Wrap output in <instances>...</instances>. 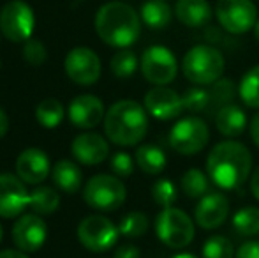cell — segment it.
Segmentation results:
<instances>
[{"instance_id":"obj_29","label":"cell","mask_w":259,"mask_h":258,"mask_svg":"<svg viewBox=\"0 0 259 258\" xmlns=\"http://www.w3.org/2000/svg\"><path fill=\"white\" fill-rule=\"evenodd\" d=\"M180 188L184 191V195L189 196V198H201L210 190V182H208L205 172H201L199 168H189L182 175Z\"/></svg>"},{"instance_id":"obj_31","label":"cell","mask_w":259,"mask_h":258,"mask_svg":"<svg viewBox=\"0 0 259 258\" xmlns=\"http://www.w3.org/2000/svg\"><path fill=\"white\" fill-rule=\"evenodd\" d=\"M148 225H150V223H148L147 214L138 212V210H133V212L125 214V216L120 219L118 232H120V235H123V237H129V239L141 237V235L147 234Z\"/></svg>"},{"instance_id":"obj_24","label":"cell","mask_w":259,"mask_h":258,"mask_svg":"<svg viewBox=\"0 0 259 258\" xmlns=\"http://www.w3.org/2000/svg\"><path fill=\"white\" fill-rule=\"evenodd\" d=\"M140 16L148 28L160 30V28H166L169 25L171 18H173V11L166 0H147L141 6Z\"/></svg>"},{"instance_id":"obj_34","label":"cell","mask_w":259,"mask_h":258,"mask_svg":"<svg viewBox=\"0 0 259 258\" xmlns=\"http://www.w3.org/2000/svg\"><path fill=\"white\" fill-rule=\"evenodd\" d=\"M182 103H184V110L191 112V114H199V112L208 110V103H210V94L208 89H203L201 85L191 87L184 92L182 96Z\"/></svg>"},{"instance_id":"obj_39","label":"cell","mask_w":259,"mask_h":258,"mask_svg":"<svg viewBox=\"0 0 259 258\" xmlns=\"http://www.w3.org/2000/svg\"><path fill=\"white\" fill-rule=\"evenodd\" d=\"M113 258H141V253L136 246L133 244H123L120 246L118 249L115 251V256Z\"/></svg>"},{"instance_id":"obj_5","label":"cell","mask_w":259,"mask_h":258,"mask_svg":"<svg viewBox=\"0 0 259 258\" xmlns=\"http://www.w3.org/2000/svg\"><path fill=\"white\" fill-rule=\"evenodd\" d=\"M155 234L164 246L182 249L194 241L196 227L187 212L177 207H166L155 217Z\"/></svg>"},{"instance_id":"obj_27","label":"cell","mask_w":259,"mask_h":258,"mask_svg":"<svg viewBox=\"0 0 259 258\" xmlns=\"http://www.w3.org/2000/svg\"><path fill=\"white\" fill-rule=\"evenodd\" d=\"M65 117V108L58 99L48 97L42 99L41 103L35 106V121L46 129H53L62 124Z\"/></svg>"},{"instance_id":"obj_18","label":"cell","mask_w":259,"mask_h":258,"mask_svg":"<svg viewBox=\"0 0 259 258\" xmlns=\"http://www.w3.org/2000/svg\"><path fill=\"white\" fill-rule=\"evenodd\" d=\"M69 121L79 129H92L104 121V103L94 94H81L69 103Z\"/></svg>"},{"instance_id":"obj_20","label":"cell","mask_w":259,"mask_h":258,"mask_svg":"<svg viewBox=\"0 0 259 258\" xmlns=\"http://www.w3.org/2000/svg\"><path fill=\"white\" fill-rule=\"evenodd\" d=\"M175 14L182 25L199 28L211 20V7L206 0H177Z\"/></svg>"},{"instance_id":"obj_35","label":"cell","mask_w":259,"mask_h":258,"mask_svg":"<svg viewBox=\"0 0 259 258\" xmlns=\"http://www.w3.org/2000/svg\"><path fill=\"white\" fill-rule=\"evenodd\" d=\"M152 198L159 207L166 209V207H173V203L178 198L177 186L171 182L169 179H159L152 186Z\"/></svg>"},{"instance_id":"obj_12","label":"cell","mask_w":259,"mask_h":258,"mask_svg":"<svg viewBox=\"0 0 259 258\" xmlns=\"http://www.w3.org/2000/svg\"><path fill=\"white\" fill-rule=\"evenodd\" d=\"M64 69L72 82L83 87L94 85L101 78V71H103L99 55L87 46L72 48L65 57Z\"/></svg>"},{"instance_id":"obj_6","label":"cell","mask_w":259,"mask_h":258,"mask_svg":"<svg viewBox=\"0 0 259 258\" xmlns=\"http://www.w3.org/2000/svg\"><path fill=\"white\" fill-rule=\"evenodd\" d=\"M127 198V190L120 177L97 173L83 188V200L89 207L103 212H111L123 205Z\"/></svg>"},{"instance_id":"obj_2","label":"cell","mask_w":259,"mask_h":258,"mask_svg":"<svg viewBox=\"0 0 259 258\" xmlns=\"http://www.w3.org/2000/svg\"><path fill=\"white\" fill-rule=\"evenodd\" d=\"M97 35L113 48L134 45L141 34V16L125 2H108L96 14Z\"/></svg>"},{"instance_id":"obj_4","label":"cell","mask_w":259,"mask_h":258,"mask_svg":"<svg viewBox=\"0 0 259 258\" xmlns=\"http://www.w3.org/2000/svg\"><path fill=\"white\" fill-rule=\"evenodd\" d=\"M226 69L224 55L211 45H196L182 59V72L194 85H211L222 78Z\"/></svg>"},{"instance_id":"obj_37","label":"cell","mask_w":259,"mask_h":258,"mask_svg":"<svg viewBox=\"0 0 259 258\" xmlns=\"http://www.w3.org/2000/svg\"><path fill=\"white\" fill-rule=\"evenodd\" d=\"M134 163H136V159L131 158L127 152H116V154L111 156L109 166H111V172L115 173L116 177H120V179H127V177L133 175Z\"/></svg>"},{"instance_id":"obj_33","label":"cell","mask_w":259,"mask_h":258,"mask_svg":"<svg viewBox=\"0 0 259 258\" xmlns=\"http://www.w3.org/2000/svg\"><path fill=\"white\" fill-rule=\"evenodd\" d=\"M203 258H233L235 251H233V244L228 237L224 235H211L205 241L201 249Z\"/></svg>"},{"instance_id":"obj_14","label":"cell","mask_w":259,"mask_h":258,"mask_svg":"<svg viewBox=\"0 0 259 258\" xmlns=\"http://www.w3.org/2000/svg\"><path fill=\"white\" fill-rule=\"evenodd\" d=\"M30 193L25 188V182L16 175L0 173V217L21 216L28 207Z\"/></svg>"},{"instance_id":"obj_15","label":"cell","mask_w":259,"mask_h":258,"mask_svg":"<svg viewBox=\"0 0 259 258\" xmlns=\"http://www.w3.org/2000/svg\"><path fill=\"white\" fill-rule=\"evenodd\" d=\"M145 110L157 121H171L177 119L184 112L182 96H178L177 90L169 89L166 85H155L145 94Z\"/></svg>"},{"instance_id":"obj_25","label":"cell","mask_w":259,"mask_h":258,"mask_svg":"<svg viewBox=\"0 0 259 258\" xmlns=\"http://www.w3.org/2000/svg\"><path fill=\"white\" fill-rule=\"evenodd\" d=\"M208 94H210V103H208V115H215L221 108L228 106V104H233L236 94H238V89L235 87V83L228 78H219L215 83L208 85Z\"/></svg>"},{"instance_id":"obj_45","label":"cell","mask_w":259,"mask_h":258,"mask_svg":"<svg viewBox=\"0 0 259 258\" xmlns=\"http://www.w3.org/2000/svg\"><path fill=\"white\" fill-rule=\"evenodd\" d=\"M254 35H256V39H257V43H259V20H257V23L254 25Z\"/></svg>"},{"instance_id":"obj_21","label":"cell","mask_w":259,"mask_h":258,"mask_svg":"<svg viewBox=\"0 0 259 258\" xmlns=\"http://www.w3.org/2000/svg\"><path fill=\"white\" fill-rule=\"evenodd\" d=\"M215 128L226 138H238L247 128V115L238 104H228L215 114Z\"/></svg>"},{"instance_id":"obj_1","label":"cell","mask_w":259,"mask_h":258,"mask_svg":"<svg viewBox=\"0 0 259 258\" xmlns=\"http://www.w3.org/2000/svg\"><path fill=\"white\" fill-rule=\"evenodd\" d=\"M252 172V154L236 140H224L210 151L206 158V173L222 191L240 190Z\"/></svg>"},{"instance_id":"obj_3","label":"cell","mask_w":259,"mask_h":258,"mask_svg":"<svg viewBox=\"0 0 259 258\" xmlns=\"http://www.w3.org/2000/svg\"><path fill=\"white\" fill-rule=\"evenodd\" d=\"M148 112L134 99H120L104 115V133L115 145L133 147L148 131Z\"/></svg>"},{"instance_id":"obj_43","label":"cell","mask_w":259,"mask_h":258,"mask_svg":"<svg viewBox=\"0 0 259 258\" xmlns=\"http://www.w3.org/2000/svg\"><path fill=\"white\" fill-rule=\"evenodd\" d=\"M250 193L256 200H259V166L256 168V172L250 177Z\"/></svg>"},{"instance_id":"obj_8","label":"cell","mask_w":259,"mask_h":258,"mask_svg":"<svg viewBox=\"0 0 259 258\" xmlns=\"http://www.w3.org/2000/svg\"><path fill=\"white\" fill-rule=\"evenodd\" d=\"M215 16L229 34H245L257 23V7L252 0H217Z\"/></svg>"},{"instance_id":"obj_9","label":"cell","mask_w":259,"mask_h":258,"mask_svg":"<svg viewBox=\"0 0 259 258\" xmlns=\"http://www.w3.org/2000/svg\"><path fill=\"white\" fill-rule=\"evenodd\" d=\"M118 227L101 214L87 216L78 225V241L89 251L94 253H103L111 249L118 241Z\"/></svg>"},{"instance_id":"obj_13","label":"cell","mask_w":259,"mask_h":258,"mask_svg":"<svg viewBox=\"0 0 259 258\" xmlns=\"http://www.w3.org/2000/svg\"><path fill=\"white\" fill-rule=\"evenodd\" d=\"M48 227L39 214H21L13 227V242L25 253H34L45 246Z\"/></svg>"},{"instance_id":"obj_22","label":"cell","mask_w":259,"mask_h":258,"mask_svg":"<svg viewBox=\"0 0 259 258\" xmlns=\"http://www.w3.org/2000/svg\"><path fill=\"white\" fill-rule=\"evenodd\" d=\"M52 179L57 190L64 191V193H78L83 182V173L81 168L76 165L74 161H67V159H60L53 165L52 168Z\"/></svg>"},{"instance_id":"obj_41","label":"cell","mask_w":259,"mask_h":258,"mask_svg":"<svg viewBox=\"0 0 259 258\" xmlns=\"http://www.w3.org/2000/svg\"><path fill=\"white\" fill-rule=\"evenodd\" d=\"M9 128H11V122H9V117H7L6 112L0 108V140L9 133Z\"/></svg>"},{"instance_id":"obj_17","label":"cell","mask_w":259,"mask_h":258,"mask_svg":"<svg viewBox=\"0 0 259 258\" xmlns=\"http://www.w3.org/2000/svg\"><path fill=\"white\" fill-rule=\"evenodd\" d=\"M16 175L23 180L25 184L39 186L52 175V165L50 158L41 149H25L16 159Z\"/></svg>"},{"instance_id":"obj_42","label":"cell","mask_w":259,"mask_h":258,"mask_svg":"<svg viewBox=\"0 0 259 258\" xmlns=\"http://www.w3.org/2000/svg\"><path fill=\"white\" fill-rule=\"evenodd\" d=\"M0 258H30L21 249H2L0 251Z\"/></svg>"},{"instance_id":"obj_32","label":"cell","mask_w":259,"mask_h":258,"mask_svg":"<svg viewBox=\"0 0 259 258\" xmlns=\"http://www.w3.org/2000/svg\"><path fill=\"white\" fill-rule=\"evenodd\" d=\"M109 65H111V72L116 78H131L138 69V59L134 55V52L122 48L113 55Z\"/></svg>"},{"instance_id":"obj_16","label":"cell","mask_w":259,"mask_h":258,"mask_svg":"<svg viewBox=\"0 0 259 258\" xmlns=\"http://www.w3.org/2000/svg\"><path fill=\"white\" fill-rule=\"evenodd\" d=\"M229 216V200L221 191L201 196L194 209L196 225L205 230H215L222 227Z\"/></svg>"},{"instance_id":"obj_30","label":"cell","mask_w":259,"mask_h":258,"mask_svg":"<svg viewBox=\"0 0 259 258\" xmlns=\"http://www.w3.org/2000/svg\"><path fill=\"white\" fill-rule=\"evenodd\" d=\"M233 228L243 237H254L259 234V209L243 207L233 216Z\"/></svg>"},{"instance_id":"obj_28","label":"cell","mask_w":259,"mask_h":258,"mask_svg":"<svg viewBox=\"0 0 259 258\" xmlns=\"http://www.w3.org/2000/svg\"><path fill=\"white\" fill-rule=\"evenodd\" d=\"M238 96L247 108L259 110V64L250 67L242 76L238 85Z\"/></svg>"},{"instance_id":"obj_10","label":"cell","mask_w":259,"mask_h":258,"mask_svg":"<svg viewBox=\"0 0 259 258\" xmlns=\"http://www.w3.org/2000/svg\"><path fill=\"white\" fill-rule=\"evenodd\" d=\"M35 16L32 7L23 0H11L0 11V30L9 41L25 43L32 38Z\"/></svg>"},{"instance_id":"obj_7","label":"cell","mask_w":259,"mask_h":258,"mask_svg":"<svg viewBox=\"0 0 259 258\" xmlns=\"http://www.w3.org/2000/svg\"><path fill=\"white\" fill-rule=\"evenodd\" d=\"M210 140V129L203 119L191 115L175 122L169 131V145L182 156L199 154Z\"/></svg>"},{"instance_id":"obj_23","label":"cell","mask_w":259,"mask_h":258,"mask_svg":"<svg viewBox=\"0 0 259 258\" xmlns=\"http://www.w3.org/2000/svg\"><path fill=\"white\" fill-rule=\"evenodd\" d=\"M134 159H136V165L140 166L141 172H145L147 175H159L167 165V158L164 151L154 143L140 145L136 149Z\"/></svg>"},{"instance_id":"obj_26","label":"cell","mask_w":259,"mask_h":258,"mask_svg":"<svg viewBox=\"0 0 259 258\" xmlns=\"http://www.w3.org/2000/svg\"><path fill=\"white\" fill-rule=\"evenodd\" d=\"M60 205V195L57 193V190L50 186H39L35 188L30 193V202H28V207L34 210L39 216H48V214H53L55 210Z\"/></svg>"},{"instance_id":"obj_11","label":"cell","mask_w":259,"mask_h":258,"mask_svg":"<svg viewBox=\"0 0 259 258\" xmlns=\"http://www.w3.org/2000/svg\"><path fill=\"white\" fill-rule=\"evenodd\" d=\"M141 72L145 80L154 85H167L177 78L178 62L169 48L154 45L147 48L141 55Z\"/></svg>"},{"instance_id":"obj_38","label":"cell","mask_w":259,"mask_h":258,"mask_svg":"<svg viewBox=\"0 0 259 258\" xmlns=\"http://www.w3.org/2000/svg\"><path fill=\"white\" fill-rule=\"evenodd\" d=\"M235 258H259V241H247L238 248Z\"/></svg>"},{"instance_id":"obj_46","label":"cell","mask_w":259,"mask_h":258,"mask_svg":"<svg viewBox=\"0 0 259 258\" xmlns=\"http://www.w3.org/2000/svg\"><path fill=\"white\" fill-rule=\"evenodd\" d=\"M2 237H4V232H2V225H0V242H2Z\"/></svg>"},{"instance_id":"obj_19","label":"cell","mask_w":259,"mask_h":258,"mask_svg":"<svg viewBox=\"0 0 259 258\" xmlns=\"http://www.w3.org/2000/svg\"><path fill=\"white\" fill-rule=\"evenodd\" d=\"M71 152L81 165L96 166L106 161L109 156V143L97 133H81L72 140Z\"/></svg>"},{"instance_id":"obj_40","label":"cell","mask_w":259,"mask_h":258,"mask_svg":"<svg viewBox=\"0 0 259 258\" xmlns=\"http://www.w3.org/2000/svg\"><path fill=\"white\" fill-rule=\"evenodd\" d=\"M249 131H250V138H252L254 145L259 149V112L252 117V121H250Z\"/></svg>"},{"instance_id":"obj_44","label":"cell","mask_w":259,"mask_h":258,"mask_svg":"<svg viewBox=\"0 0 259 258\" xmlns=\"http://www.w3.org/2000/svg\"><path fill=\"white\" fill-rule=\"evenodd\" d=\"M173 258H198V256L192 255V253H178V255H175Z\"/></svg>"},{"instance_id":"obj_36","label":"cell","mask_w":259,"mask_h":258,"mask_svg":"<svg viewBox=\"0 0 259 258\" xmlns=\"http://www.w3.org/2000/svg\"><path fill=\"white\" fill-rule=\"evenodd\" d=\"M23 59L27 60L30 65H42L48 59V52H46V46L42 45V41L39 39H28L25 41L23 46Z\"/></svg>"}]
</instances>
